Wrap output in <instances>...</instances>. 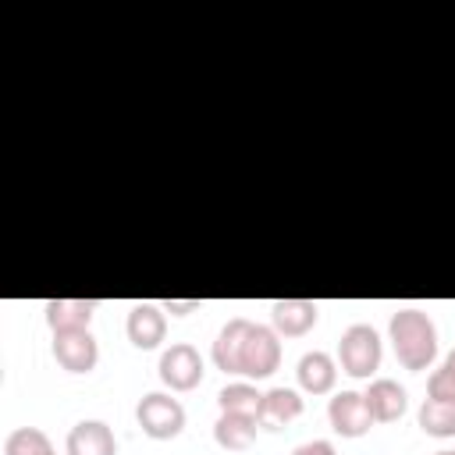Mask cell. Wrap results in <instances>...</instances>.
<instances>
[{
  "label": "cell",
  "instance_id": "1",
  "mask_svg": "<svg viewBox=\"0 0 455 455\" xmlns=\"http://www.w3.org/2000/svg\"><path fill=\"white\" fill-rule=\"evenodd\" d=\"M391 345H395V355L405 370L419 373L434 363L437 355V331H434V320L416 309V306H402L398 313H391Z\"/></svg>",
  "mask_w": 455,
  "mask_h": 455
},
{
  "label": "cell",
  "instance_id": "2",
  "mask_svg": "<svg viewBox=\"0 0 455 455\" xmlns=\"http://www.w3.org/2000/svg\"><path fill=\"white\" fill-rule=\"evenodd\" d=\"M380 334L370 327V323H352L341 331V341H338V359H341V370L348 377H370L377 366H380Z\"/></svg>",
  "mask_w": 455,
  "mask_h": 455
},
{
  "label": "cell",
  "instance_id": "3",
  "mask_svg": "<svg viewBox=\"0 0 455 455\" xmlns=\"http://www.w3.org/2000/svg\"><path fill=\"white\" fill-rule=\"evenodd\" d=\"M135 419H139L142 434H149L153 441H171L185 427V405L178 398L164 395V391H149V395L139 398Z\"/></svg>",
  "mask_w": 455,
  "mask_h": 455
},
{
  "label": "cell",
  "instance_id": "4",
  "mask_svg": "<svg viewBox=\"0 0 455 455\" xmlns=\"http://www.w3.org/2000/svg\"><path fill=\"white\" fill-rule=\"evenodd\" d=\"M160 380L171 391H192L203 380V355L196 352V345L188 341H174L164 355H160Z\"/></svg>",
  "mask_w": 455,
  "mask_h": 455
},
{
  "label": "cell",
  "instance_id": "5",
  "mask_svg": "<svg viewBox=\"0 0 455 455\" xmlns=\"http://www.w3.org/2000/svg\"><path fill=\"white\" fill-rule=\"evenodd\" d=\"M281 363V341L274 327L252 323L245 334V348H242V373L245 377H270Z\"/></svg>",
  "mask_w": 455,
  "mask_h": 455
},
{
  "label": "cell",
  "instance_id": "6",
  "mask_svg": "<svg viewBox=\"0 0 455 455\" xmlns=\"http://www.w3.org/2000/svg\"><path fill=\"white\" fill-rule=\"evenodd\" d=\"M327 419L334 427V434L341 437H363L373 423V412L366 405V398L359 391H338L327 405Z\"/></svg>",
  "mask_w": 455,
  "mask_h": 455
},
{
  "label": "cell",
  "instance_id": "7",
  "mask_svg": "<svg viewBox=\"0 0 455 455\" xmlns=\"http://www.w3.org/2000/svg\"><path fill=\"white\" fill-rule=\"evenodd\" d=\"M53 355L68 373H89L100 363V345L89 331H68L53 334Z\"/></svg>",
  "mask_w": 455,
  "mask_h": 455
},
{
  "label": "cell",
  "instance_id": "8",
  "mask_svg": "<svg viewBox=\"0 0 455 455\" xmlns=\"http://www.w3.org/2000/svg\"><path fill=\"white\" fill-rule=\"evenodd\" d=\"M124 331H128V341H132L135 348L149 352V348H156V345L164 341V334H167V316H164L160 306L139 302V306H132Z\"/></svg>",
  "mask_w": 455,
  "mask_h": 455
},
{
  "label": "cell",
  "instance_id": "9",
  "mask_svg": "<svg viewBox=\"0 0 455 455\" xmlns=\"http://www.w3.org/2000/svg\"><path fill=\"white\" fill-rule=\"evenodd\" d=\"M316 316H320V309H316V302H309V299H277V302L270 306L274 331L284 334V338L306 334V331L316 323Z\"/></svg>",
  "mask_w": 455,
  "mask_h": 455
},
{
  "label": "cell",
  "instance_id": "10",
  "mask_svg": "<svg viewBox=\"0 0 455 455\" xmlns=\"http://www.w3.org/2000/svg\"><path fill=\"white\" fill-rule=\"evenodd\" d=\"M249 327H252V320H245V316H235V320H228L220 327V334L213 341V363H217V370L242 373V348H245Z\"/></svg>",
  "mask_w": 455,
  "mask_h": 455
},
{
  "label": "cell",
  "instance_id": "11",
  "mask_svg": "<svg viewBox=\"0 0 455 455\" xmlns=\"http://www.w3.org/2000/svg\"><path fill=\"white\" fill-rule=\"evenodd\" d=\"M68 455H117V441L103 419H82L68 434Z\"/></svg>",
  "mask_w": 455,
  "mask_h": 455
},
{
  "label": "cell",
  "instance_id": "12",
  "mask_svg": "<svg viewBox=\"0 0 455 455\" xmlns=\"http://www.w3.org/2000/svg\"><path fill=\"white\" fill-rule=\"evenodd\" d=\"M363 398H366L373 419H380V423H395V419L405 412V405H409L405 387H402L398 380H391V377H377V380L363 391Z\"/></svg>",
  "mask_w": 455,
  "mask_h": 455
},
{
  "label": "cell",
  "instance_id": "13",
  "mask_svg": "<svg viewBox=\"0 0 455 455\" xmlns=\"http://www.w3.org/2000/svg\"><path fill=\"white\" fill-rule=\"evenodd\" d=\"M302 416V395L295 387H270L263 398H259V427H288L291 419Z\"/></svg>",
  "mask_w": 455,
  "mask_h": 455
},
{
  "label": "cell",
  "instance_id": "14",
  "mask_svg": "<svg viewBox=\"0 0 455 455\" xmlns=\"http://www.w3.org/2000/svg\"><path fill=\"white\" fill-rule=\"evenodd\" d=\"M96 302L89 299H50L46 302V323L53 334H68V331H89Z\"/></svg>",
  "mask_w": 455,
  "mask_h": 455
},
{
  "label": "cell",
  "instance_id": "15",
  "mask_svg": "<svg viewBox=\"0 0 455 455\" xmlns=\"http://www.w3.org/2000/svg\"><path fill=\"white\" fill-rule=\"evenodd\" d=\"M295 377H299V387H302V391H309V395H327V391L334 387V380H338V366H334V359H331L327 352L313 348V352H306V355L299 359Z\"/></svg>",
  "mask_w": 455,
  "mask_h": 455
},
{
  "label": "cell",
  "instance_id": "16",
  "mask_svg": "<svg viewBox=\"0 0 455 455\" xmlns=\"http://www.w3.org/2000/svg\"><path fill=\"white\" fill-rule=\"evenodd\" d=\"M259 419L256 416H235V412H220V419L213 423V441L228 451H245L256 441Z\"/></svg>",
  "mask_w": 455,
  "mask_h": 455
},
{
  "label": "cell",
  "instance_id": "17",
  "mask_svg": "<svg viewBox=\"0 0 455 455\" xmlns=\"http://www.w3.org/2000/svg\"><path fill=\"white\" fill-rule=\"evenodd\" d=\"M419 427L430 437H455V402L427 398L419 405Z\"/></svg>",
  "mask_w": 455,
  "mask_h": 455
},
{
  "label": "cell",
  "instance_id": "18",
  "mask_svg": "<svg viewBox=\"0 0 455 455\" xmlns=\"http://www.w3.org/2000/svg\"><path fill=\"white\" fill-rule=\"evenodd\" d=\"M4 455H57L50 437L39 427H18L4 441Z\"/></svg>",
  "mask_w": 455,
  "mask_h": 455
},
{
  "label": "cell",
  "instance_id": "19",
  "mask_svg": "<svg viewBox=\"0 0 455 455\" xmlns=\"http://www.w3.org/2000/svg\"><path fill=\"white\" fill-rule=\"evenodd\" d=\"M259 391L252 384H228L220 395H217V405L220 412H235V416H259Z\"/></svg>",
  "mask_w": 455,
  "mask_h": 455
},
{
  "label": "cell",
  "instance_id": "20",
  "mask_svg": "<svg viewBox=\"0 0 455 455\" xmlns=\"http://www.w3.org/2000/svg\"><path fill=\"white\" fill-rule=\"evenodd\" d=\"M427 395L437 398V402H455V370L451 366L434 370L430 380H427Z\"/></svg>",
  "mask_w": 455,
  "mask_h": 455
},
{
  "label": "cell",
  "instance_id": "21",
  "mask_svg": "<svg viewBox=\"0 0 455 455\" xmlns=\"http://www.w3.org/2000/svg\"><path fill=\"white\" fill-rule=\"evenodd\" d=\"M291 455H338V451H334L331 441H306V444H299Z\"/></svg>",
  "mask_w": 455,
  "mask_h": 455
},
{
  "label": "cell",
  "instance_id": "22",
  "mask_svg": "<svg viewBox=\"0 0 455 455\" xmlns=\"http://www.w3.org/2000/svg\"><path fill=\"white\" fill-rule=\"evenodd\" d=\"M192 309H199V299H185V302L171 299V302H167V313H174V316H185V313H192Z\"/></svg>",
  "mask_w": 455,
  "mask_h": 455
},
{
  "label": "cell",
  "instance_id": "23",
  "mask_svg": "<svg viewBox=\"0 0 455 455\" xmlns=\"http://www.w3.org/2000/svg\"><path fill=\"white\" fill-rule=\"evenodd\" d=\"M444 366H451V370H455V348L448 352V359H444Z\"/></svg>",
  "mask_w": 455,
  "mask_h": 455
},
{
  "label": "cell",
  "instance_id": "24",
  "mask_svg": "<svg viewBox=\"0 0 455 455\" xmlns=\"http://www.w3.org/2000/svg\"><path fill=\"white\" fill-rule=\"evenodd\" d=\"M437 455H455V451H437Z\"/></svg>",
  "mask_w": 455,
  "mask_h": 455
}]
</instances>
